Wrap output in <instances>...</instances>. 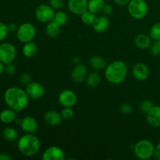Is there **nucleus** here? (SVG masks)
I'll return each instance as SVG.
<instances>
[{"label": "nucleus", "mask_w": 160, "mask_h": 160, "mask_svg": "<svg viewBox=\"0 0 160 160\" xmlns=\"http://www.w3.org/2000/svg\"><path fill=\"white\" fill-rule=\"evenodd\" d=\"M3 98L6 106L16 112H21L26 109L30 98L26 90L19 87H10L6 89Z\"/></svg>", "instance_id": "1"}, {"label": "nucleus", "mask_w": 160, "mask_h": 160, "mask_svg": "<svg viewBox=\"0 0 160 160\" xmlns=\"http://www.w3.org/2000/svg\"><path fill=\"white\" fill-rule=\"evenodd\" d=\"M128 72V66L123 61L115 60L106 67L105 77L111 84H119L124 81Z\"/></svg>", "instance_id": "2"}, {"label": "nucleus", "mask_w": 160, "mask_h": 160, "mask_svg": "<svg viewBox=\"0 0 160 160\" xmlns=\"http://www.w3.org/2000/svg\"><path fill=\"white\" fill-rule=\"evenodd\" d=\"M40 141L34 134H25L18 139L17 148L23 156L31 157L37 154L40 149Z\"/></svg>", "instance_id": "3"}, {"label": "nucleus", "mask_w": 160, "mask_h": 160, "mask_svg": "<svg viewBox=\"0 0 160 160\" xmlns=\"http://www.w3.org/2000/svg\"><path fill=\"white\" fill-rule=\"evenodd\" d=\"M154 149L155 146L151 141L148 139H142L134 145V153L138 159L146 160L152 157Z\"/></svg>", "instance_id": "4"}, {"label": "nucleus", "mask_w": 160, "mask_h": 160, "mask_svg": "<svg viewBox=\"0 0 160 160\" xmlns=\"http://www.w3.org/2000/svg\"><path fill=\"white\" fill-rule=\"evenodd\" d=\"M128 11L132 18L142 20L146 17L148 6L145 0H131L128 5Z\"/></svg>", "instance_id": "5"}, {"label": "nucleus", "mask_w": 160, "mask_h": 160, "mask_svg": "<svg viewBox=\"0 0 160 160\" xmlns=\"http://www.w3.org/2000/svg\"><path fill=\"white\" fill-rule=\"evenodd\" d=\"M36 35V28L32 23L26 22L18 27L17 31V38L21 43L25 44L32 42Z\"/></svg>", "instance_id": "6"}, {"label": "nucleus", "mask_w": 160, "mask_h": 160, "mask_svg": "<svg viewBox=\"0 0 160 160\" xmlns=\"http://www.w3.org/2000/svg\"><path fill=\"white\" fill-rule=\"evenodd\" d=\"M17 57V49L9 42L0 43V61L5 65L11 63Z\"/></svg>", "instance_id": "7"}, {"label": "nucleus", "mask_w": 160, "mask_h": 160, "mask_svg": "<svg viewBox=\"0 0 160 160\" xmlns=\"http://www.w3.org/2000/svg\"><path fill=\"white\" fill-rule=\"evenodd\" d=\"M55 9L50 5L40 4L37 6L34 11L35 17L39 22L48 23L53 20L55 15Z\"/></svg>", "instance_id": "8"}, {"label": "nucleus", "mask_w": 160, "mask_h": 160, "mask_svg": "<svg viewBox=\"0 0 160 160\" xmlns=\"http://www.w3.org/2000/svg\"><path fill=\"white\" fill-rule=\"evenodd\" d=\"M78 101L77 95L72 90L66 89L62 91L58 96V102L63 107H73Z\"/></svg>", "instance_id": "9"}, {"label": "nucleus", "mask_w": 160, "mask_h": 160, "mask_svg": "<svg viewBox=\"0 0 160 160\" xmlns=\"http://www.w3.org/2000/svg\"><path fill=\"white\" fill-rule=\"evenodd\" d=\"M26 92L31 99H40L45 95V88L39 82H31L26 86Z\"/></svg>", "instance_id": "10"}, {"label": "nucleus", "mask_w": 160, "mask_h": 160, "mask_svg": "<svg viewBox=\"0 0 160 160\" xmlns=\"http://www.w3.org/2000/svg\"><path fill=\"white\" fill-rule=\"evenodd\" d=\"M44 160H64L65 154L63 150L58 146H50L44 151L42 154Z\"/></svg>", "instance_id": "11"}, {"label": "nucleus", "mask_w": 160, "mask_h": 160, "mask_svg": "<svg viewBox=\"0 0 160 160\" xmlns=\"http://www.w3.org/2000/svg\"><path fill=\"white\" fill-rule=\"evenodd\" d=\"M132 74L137 81H144L148 79L149 76V69L146 64L143 62H138L133 67Z\"/></svg>", "instance_id": "12"}, {"label": "nucleus", "mask_w": 160, "mask_h": 160, "mask_svg": "<svg viewBox=\"0 0 160 160\" xmlns=\"http://www.w3.org/2000/svg\"><path fill=\"white\" fill-rule=\"evenodd\" d=\"M88 76V69L84 64H78L74 66L71 71V79L72 81L77 84L82 83L86 80Z\"/></svg>", "instance_id": "13"}, {"label": "nucleus", "mask_w": 160, "mask_h": 160, "mask_svg": "<svg viewBox=\"0 0 160 160\" xmlns=\"http://www.w3.org/2000/svg\"><path fill=\"white\" fill-rule=\"evenodd\" d=\"M88 0H68L67 6L72 13L81 15L88 9Z\"/></svg>", "instance_id": "14"}, {"label": "nucleus", "mask_w": 160, "mask_h": 160, "mask_svg": "<svg viewBox=\"0 0 160 160\" xmlns=\"http://www.w3.org/2000/svg\"><path fill=\"white\" fill-rule=\"evenodd\" d=\"M20 128L22 131H24L27 134H34L38 131V123L34 117L27 116L24 118L22 119Z\"/></svg>", "instance_id": "15"}, {"label": "nucleus", "mask_w": 160, "mask_h": 160, "mask_svg": "<svg viewBox=\"0 0 160 160\" xmlns=\"http://www.w3.org/2000/svg\"><path fill=\"white\" fill-rule=\"evenodd\" d=\"M147 123L152 128L160 127V106H153V107L146 113Z\"/></svg>", "instance_id": "16"}, {"label": "nucleus", "mask_w": 160, "mask_h": 160, "mask_svg": "<svg viewBox=\"0 0 160 160\" xmlns=\"http://www.w3.org/2000/svg\"><path fill=\"white\" fill-rule=\"evenodd\" d=\"M44 120L48 125L52 127H56L62 123V117L60 113L53 110L47 111L44 114Z\"/></svg>", "instance_id": "17"}, {"label": "nucleus", "mask_w": 160, "mask_h": 160, "mask_svg": "<svg viewBox=\"0 0 160 160\" xmlns=\"http://www.w3.org/2000/svg\"><path fill=\"white\" fill-rule=\"evenodd\" d=\"M109 24V19L106 16H99V17H96L95 21H94L93 24L92 25L94 31L96 32L102 33L106 31Z\"/></svg>", "instance_id": "18"}, {"label": "nucleus", "mask_w": 160, "mask_h": 160, "mask_svg": "<svg viewBox=\"0 0 160 160\" xmlns=\"http://www.w3.org/2000/svg\"><path fill=\"white\" fill-rule=\"evenodd\" d=\"M134 44L140 49H147L152 45V38L146 34H140L134 38Z\"/></svg>", "instance_id": "19"}, {"label": "nucleus", "mask_w": 160, "mask_h": 160, "mask_svg": "<svg viewBox=\"0 0 160 160\" xmlns=\"http://www.w3.org/2000/svg\"><path fill=\"white\" fill-rule=\"evenodd\" d=\"M13 109L8 108L5 109L0 112V121L4 124H10V123L15 122L17 118V113Z\"/></svg>", "instance_id": "20"}, {"label": "nucleus", "mask_w": 160, "mask_h": 160, "mask_svg": "<svg viewBox=\"0 0 160 160\" xmlns=\"http://www.w3.org/2000/svg\"><path fill=\"white\" fill-rule=\"evenodd\" d=\"M89 65L95 70H102L106 68V62L103 57L100 56H94L89 59Z\"/></svg>", "instance_id": "21"}, {"label": "nucleus", "mask_w": 160, "mask_h": 160, "mask_svg": "<svg viewBox=\"0 0 160 160\" xmlns=\"http://www.w3.org/2000/svg\"><path fill=\"white\" fill-rule=\"evenodd\" d=\"M38 51V47L35 43L32 42H28V43L23 44V46L22 48V52L23 55L27 58H31L35 56Z\"/></svg>", "instance_id": "22"}, {"label": "nucleus", "mask_w": 160, "mask_h": 160, "mask_svg": "<svg viewBox=\"0 0 160 160\" xmlns=\"http://www.w3.org/2000/svg\"><path fill=\"white\" fill-rule=\"evenodd\" d=\"M59 31H60V26L57 24L53 20L47 23L45 28V33L47 36L49 38H56L59 35Z\"/></svg>", "instance_id": "23"}, {"label": "nucleus", "mask_w": 160, "mask_h": 160, "mask_svg": "<svg viewBox=\"0 0 160 160\" xmlns=\"http://www.w3.org/2000/svg\"><path fill=\"white\" fill-rule=\"evenodd\" d=\"M106 4L104 0H88V9L94 13H98L102 12L103 6Z\"/></svg>", "instance_id": "24"}, {"label": "nucleus", "mask_w": 160, "mask_h": 160, "mask_svg": "<svg viewBox=\"0 0 160 160\" xmlns=\"http://www.w3.org/2000/svg\"><path fill=\"white\" fill-rule=\"evenodd\" d=\"M2 137L7 142H14L18 138V132L12 127H7L2 131Z\"/></svg>", "instance_id": "25"}, {"label": "nucleus", "mask_w": 160, "mask_h": 160, "mask_svg": "<svg viewBox=\"0 0 160 160\" xmlns=\"http://www.w3.org/2000/svg\"><path fill=\"white\" fill-rule=\"evenodd\" d=\"M86 84L90 88H95L101 82V76L97 72H92L88 74L86 78Z\"/></svg>", "instance_id": "26"}, {"label": "nucleus", "mask_w": 160, "mask_h": 160, "mask_svg": "<svg viewBox=\"0 0 160 160\" xmlns=\"http://www.w3.org/2000/svg\"><path fill=\"white\" fill-rule=\"evenodd\" d=\"M52 20L54 22H56L59 26L62 27L67 24V23L68 22V16L63 11L58 10L55 12V15Z\"/></svg>", "instance_id": "27"}, {"label": "nucleus", "mask_w": 160, "mask_h": 160, "mask_svg": "<svg viewBox=\"0 0 160 160\" xmlns=\"http://www.w3.org/2000/svg\"><path fill=\"white\" fill-rule=\"evenodd\" d=\"M80 16H81V21H82L85 25H92L93 24L94 21H95V18H96L95 13L91 12L88 9L84 11V12H83V13H81Z\"/></svg>", "instance_id": "28"}, {"label": "nucleus", "mask_w": 160, "mask_h": 160, "mask_svg": "<svg viewBox=\"0 0 160 160\" xmlns=\"http://www.w3.org/2000/svg\"><path fill=\"white\" fill-rule=\"evenodd\" d=\"M149 36L151 37L152 40H160V22L156 23L152 26L149 31Z\"/></svg>", "instance_id": "29"}, {"label": "nucleus", "mask_w": 160, "mask_h": 160, "mask_svg": "<svg viewBox=\"0 0 160 160\" xmlns=\"http://www.w3.org/2000/svg\"><path fill=\"white\" fill-rule=\"evenodd\" d=\"M60 114L63 120H68L73 118L74 116V112L71 107H64L63 109L61 111Z\"/></svg>", "instance_id": "30"}, {"label": "nucleus", "mask_w": 160, "mask_h": 160, "mask_svg": "<svg viewBox=\"0 0 160 160\" xmlns=\"http://www.w3.org/2000/svg\"><path fill=\"white\" fill-rule=\"evenodd\" d=\"M9 32L8 25L3 22H0V42H2L6 38Z\"/></svg>", "instance_id": "31"}, {"label": "nucleus", "mask_w": 160, "mask_h": 160, "mask_svg": "<svg viewBox=\"0 0 160 160\" xmlns=\"http://www.w3.org/2000/svg\"><path fill=\"white\" fill-rule=\"evenodd\" d=\"M153 102L150 100H145L140 105V109L142 112L146 114L153 107Z\"/></svg>", "instance_id": "32"}, {"label": "nucleus", "mask_w": 160, "mask_h": 160, "mask_svg": "<svg viewBox=\"0 0 160 160\" xmlns=\"http://www.w3.org/2000/svg\"><path fill=\"white\" fill-rule=\"evenodd\" d=\"M151 54L153 56H158L160 55V40L155 41L152 45L150 46Z\"/></svg>", "instance_id": "33"}, {"label": "nucleus", "mask_w": 160, "mask_h": 160, "mask_svg": "<svg viewBox=\"0 0 160 160\" xmlns=\"http://www.w3.org/2000/svg\"><path fill=\"white\" fill-rule=\"evenodd\" d=\"M49 5L55 9L59 10L64 5L63 0H49Z\"/></svg>", "instance_id": "34"}, {"label": "nucleus", "mask_w": 160, "mask_h": 160, "mask_svg": "<svg viewBox=\"0 0 160 160\" xmlns=\"http://www.w3.org/2000/svg\"><path fill=\"white\" fill-rule=\"evenodd\" d=\"M120 112L123 115H128L132 112V106L129 103H123L120 106Z\"/></svg>", "instance_id": "35"}, {"label": "nucleus", "mask_w": 160, "mask_h": 160, "mask_svg": "<svg viewBox=\"0 0 160 160\" xmlns=\"http://www.w3.org/2000/svg\"><path fill=\"white\" fill-rule=\"evenodd\" d=\"M16 70H16V67L12 62L5 65V72L9 76H13L16 73Z\"/></svg>", "instance_id": "36"}, {"label": "nucleus", "mask_w": 160, "mask_h": 160, "mask_svg": "<svg viewBox=\"0 0 160 160\" xmlns=\"http://www.w3.org/2000/svg\"><path fill=\"white\" fill-rule=\"evenodd\" d=\"M20 81L22 84L27 86L28 84H29L31 82V75L26 73H23V74H21V76L20 77Z\"/></svg>", "instance_id": "37"}, {"label": "nucleus", "mask_w": 160, "mask_h": 160, "mask_svg": "<svg viewBox=\"0 0 160 160\" xmlns=\"http://www.w3.org/2000/svg\"><path fill=\"white\" fill-rule=\"evenodd\" d=\"M112 9H113V8H112V5L106 3V4L104 5V6H103V9L102 10V12H103V14H104L105 16H109L112 12Z\"/></svg>", "instance_id": "38"}, {"label": "nucleus", "mask_w": 160, "mask_h": 160, "mask_svg": "<svg viewBox=\"0 0 160 160\" xmlns=\"http://www.w3.org/2000/svg\"><path fill=\"white\" fill-rule=\"evenodd\" d=\"M153 157L156 160H160V143L158 144L156 146H155Z\"/></svg>", "instance_id": "39"}, {"label": "nucleus", "mask_w": 160, "mask_h": 160, "mask_svg": "<svg viewBox=\"0 0 160 160\" xmlns=\"http://www.w3.org/2000/svg\"><path fill=\"white\" fill-rule=\"evenodd\" d=\"M114 2L116 3L117 5L120 6H128V3L130 2L131 0H113Z\"/></svg>", "instance_id": "40"}, {"label": "nucleus", "mask_w": 160, "mask_h": 160, "mask_svg": "<svg viewBox=\"0 0 160 160\" xmlns=\"http://www.w3.org/2000/svg\"><path fill=\"white\" fill-rule=\"evenodd\" d=\"M8 29H9V32H17L18 27L17 26L16 23H10L9 24H8Z\"/></svg>", "instance_id": "41"}, {"label": "nucleus", "mask_w": 160, "mask_h": 160, "mask_svg": "<svg viewBox=\"0 0 160 160\" xmlns=\"http://www.w3.org/2000/svg\"><path fill=\"white\" fill-rule=\"evenodd\" d=\"M12 157L6 153H0V160H11Z\"/></svg>", "instance_id": "42"}, {"label": "nucleus", "mask_w": 160, "mask_h": 160, "mask_svg": "<svg viewBox=\"0 0 160 160\" xmlns=\"http://www.w3.org/2000/svg\"><path fill=\"white\" fill-rule=\"evenodd\" d=\"M72 62L74 66L78 65V64L81 63V59L78 57H74L73 59H72Z\"/></svg>", "instance_id": "43"}, {"label": "nucleus", "mask_w": 160, "mask_h": 160, "mask_svg": "<svg viewBox=\"0 0 160 160\" xmlns=\"http://www.w3.org/2000/svg\"><path fill=\"white\" fill-rule=\"evenodd\" d=\"M5 72V64L0 61V75L2 74Z\"/></svg>", "instance_id": "44"}, {"label": "nucleus", "mask_w": 160, "mask_h": 160, "mask_svg": "<svg viewBox=\"0 0 160 160\" xmlns=\"http://www.w3.org/2000/svg\"><path fill=\"white\" fill-rule=\"evenodd\" d=\"M21 121H22V119L16 118V120H15V123H17V124H19V125H20V123H21Z\"/></svg>", "instance_id": "45"}, {"label": "nucleus", "mask_w": 160, "mask_h": 160, "mask_svg": "<svg viewBox=\"0 0 160 160\" xmlns=\"http://www.w3.org/2000/svg\"><path fill=\"white\" fill-rule=\"evenodd\" d=\"M2 1V0H0V2H1Z\"/></svg>", "instance_id": "46"}]
</instances>
